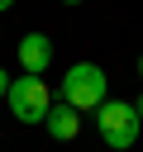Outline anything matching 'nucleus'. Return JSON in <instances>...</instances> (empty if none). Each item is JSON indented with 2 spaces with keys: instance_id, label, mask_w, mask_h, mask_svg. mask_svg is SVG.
I'll return each mask as SVG.
<instances>
[{
  "instance_id": "1",
  "label": "nucleus",
  "mask_w": 143,
  "mask_h": 152,
  "mask_svg": "<svg viewBox=\"0 0 143 152\" xmlns=\"http://www.w3.org/2000/svg\"><path fill=\"white\" fill-rule=\"evenodd\" d=\"M110 76L95 66V62H76L67 76H62V104H72L76 114H95L110 95Z\"/></svg>"
},
{
  "instance_id": "2",
  "label": "nucleus",
  "mask_w": 143,
  "mask_h": 152,
  "mask_svg": "<svg viewBox=\"0 0 143 152\" xmlns=\"http://www.w3.org/2000/svg\"><path fill=\"white\" fill-rule=\"evenodd\" d=\"M95 128H100L105 147L124 152V147H133V142H138V128H143V119H138V109H133L129 100H105V104L95 109Z\"/></svg>"
},
{
  "instance_id": "3",
  "label": "nucleus",
  "mask_w": 143,
  "mask_h": 152,
  "mask_svg": "<svg viewBox=\"0 0 143 152\" xmlns=\"http://www.w3.org/2000/svg\"><path fill=\"white\" fill-rule=\"evenodd\" d=\"M5 100H10V114H14L19 124H43L48 109H52V95H48V81H43V76H19V81H10Z\"/></svg>"
},
{
  "instance_id": "4",
  "label": "nucleus",
  "mask_w": 143,
  "mask_h": 152,
  "mask_svg": "<svg viewBox=\"0 0 143 152\" xmlns=\"http://www.w3.org/2000/svg\"><path fill=\"white\" fill-rule=\"evenodd\" d=\"M48 62H52V38L48 33H24L19 38V66H24V76H43Z\"/></svg>"
},
{
  "instance_id": "5",
  "label": "nucleus",
  "mask_w": 143,
  "mask_h": 152,
  "mask_svg": "<svg viewBox=\"0 0 143 152\" xmlns=\"http://www.w3.org/2000/svg\"><path fill=\"white\" fill-rule=\"evenodd\" d=\"M43 124H48V133H52L57 142H72V138L81 133V114H76L72 104H62V100H52V109H48Z\"/></svg>"
},
{
  "instance_id": "6",
  "label": "nucleus",
  "mask_w": 143,
  "mask_h": 152,
  "mask_svg": "<svg viewBox=\"0 0 143 152\" xmlns=\"http://www.w3.org/2000/svg\"><path fill=\"white\" fill-rule=\"evenodd\" d=\"M5 90H10V71H0V100H5Z\"/></svg>"
},
{
  "instance_id": "7",
  "label": "nucleus",
  "mask_w": 143,
  "mask_h": 152,
  "mask_svg": "<svg viewBox=\"0 0 143 152\" xmlns=\"http://www.w3.org/2000/svg\"><path fill=\"white\" fill-rule=\"evenodd\" d=\"M133 109H138V119H143V95H138V100H133Z\"/></svg>"
},
{
  "instance_id": "8",
  "label": "nucleus",
  "mask_w": 143,
  "mask_h": 152,
  "mask_svg": "<svg viewBox=\"0 0 143 152\" xmlns=\"http://www.w3.org/2000/svg\"><path fill=\"white\" fill-rule=\"evenodd\" d=\"M10 5H14V0H0V14H5V10H10Z\"/></svg>"
},
{
  "instance_id": "9",
  "label": "nucleus",
  "mask_w": 143,
  "mask_h": 152,
  "mask_svg": "<svg viewBox=\"0 0 143 152\" xmlns=\"http://www.w3.org/2000/svg\"><path fill=\"white\" fill-rule=\"evenodd\" d=\"M62 5H81V0H62Z\"/></svg>"
},
{
  "instance_id": "10",
  "label": "nucleus",
  "mask_w": 143,
  "mask_h": 152,
  "mask_svg": "<svg viewBox=\"0 0 143 152\" xmlns=\"http://www.w3.org/2000/svg\"><path fill=\"white\" fill-rule=\"evenodd\" d=\"M138 76H143V57H138Z\"/></svg>"
}]
</instances>
